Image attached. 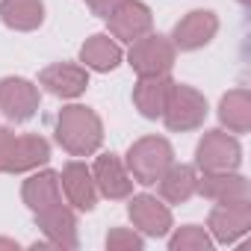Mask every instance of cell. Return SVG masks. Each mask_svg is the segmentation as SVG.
Segmentation results:
<instances>
[{"mask_svg":"<svg viewBox=\"0 0 251 251\" xmlns=\"http://www.w3.org/2000/svg\"><path fill=\"white\" fill-rule=\"evenodd\" d=\"M160 118L166 121V127L172 133L195 130L207 118V98L186 83H172V92L166 98V109Z\"/></svg>","mask_w":251,"mask_h":251,"instance_id":"cell-3","label":"cell"},{"mask_svg":"<svg viewBox=\"0 0 251 251\" xmlns=\"http://www.w3.org/2000/svg\"><path fill=\"white\" fill-rule=\"evenodd\" d=\"M121 3H124V0H86V6H89L92 15H98V18H109Z\"/></svg>","mask_w":251,"mask_h":251,"instance_id":"cell-25","label":"cell"},{"mask_svg":"<svg viewBox=\"0 0 251 251\" xmlns=\"http://www.w3.org/2000/svg\"><path fill=\"white\" fill-rule=\"evenodd\" d=\"M198 192L216 204L245 201L248 198V180L236 172H204V177H198Z\"/></svg>","mask_w":251,"mask_h":251,"instance_id":"cell-16","label":"cell"},{"mask_svg":"<svg viewBox=\"0 0 251 251\" xmlns=\"http://www.w3.org/2000/svg\"><path fill=\"white\" fill-rule=\"evenodd\" d=\"M239 3H242V6H248V3H251V0H239Z\"/></svg>","mask_w":251,"mask_h":251,"instance_id":"cell-28","label":"cell"},{"mask_svg":"<svg viewBox=\"0 0 251 251\" xmlns=\"http://www.w3.org/2000/svg\"><path fill=\"white\" fill-rule=\"evenodd\" d=\"M219 121L227 133H248L251 130V92L233 89L219 100Z\"/></svg>","mask_w":251,"mask_h":251,"instance_id":"cell-21","label":"cell"},{"mask_svg":"<svg viewBox=\"0 0 251 251\" xmlns=\"http://www.w3.org/2000/svg\"><path fill=\"white\" fill-rule=\"evenodd\" d=\"M251 227V204L245 201H225L216 204L207 216V230L213 233V242H236L239 236H245Z\"/></svg>","mask_w":251,"mask_h":251,"instance_id":"cell-6","label":"cell"},{"mask_svg":"<svg viewBox=\"0 0 251 251\" xmlns=\"http://www.w3.org/2000/svg\"><path fill=\"white\" fill-rule=\"evenodd\" d=\"M56 142L71 157L95 154L103 142V124H100L98 112L83 106V103H71V106L59 109V115H56Z\"/></svg>","mask_w":251,"mask_h":251,"instance_id":"cell-1","label":"cell"},{"mask_svg":"<svg viewBox=\"0 0 251 251\" xmlns=\"http://www.w3.org/2000/svg\"><path fill=\"white\" fill-rule=\"evenodd\" d=\"M142 236L133 233L130 227H112L106 233V248L109 251H142Z\"/></svg>","mask_w":251,"mask_h":251,"instance_id":"cell-24","label":"cell"},{"mask_svg":"<svg viewBox=\"0 0 251 251\" xmlns=\"http://www.w3.org/2000/svg\"><path fill=\"white\" fill-rule=\"evenodd\" d=\"M175 56H177V48L172 45V39L160 36V33H148L142 39H136L130 45V68L139 74V77H160V74H169L172 65H175Z\"/></svg>","mask_w":251,"mask_h":251,"instance_id":"cell-4","label":"cell"},{"mask_svg":"<svg viewBox=\"0 0 251 251\" xmlns=\"http://www.w3.org/2000/svg\"><path fill=\"white\" fill-rule=\"evenodd\" d=\"M0 21L9 30L33 33L45 21V3L42 0H0Z\"/></svg>","mask_w":251,"mask_h":251,"instance_id":"cell-20","label":"cell"},{"mask_svg":"<svg viewBox=\"0 0 251 251\" xmlns=\"http://www.w3.org/2000/svg\"><path fill=\"white\" fill-rule=\"evenodd\" d=\"M92 177H95V186L103 198L109 201H121V198H130L133 192V177L127 172L115 154H100L95 160V169H92Z\"/></svg>","mask_w":251,"mask_h":251,"instance_id":"cell-11","label":"cell"},{"mask_svg":"<svg viewBox=\"0 0 251 251\" xmlns=\"http://www.w3.org/2000/svg\"><path fill=\"white\" fill-rule=\"evenodd\" d=\"M219 33V18L216 12L210 9H195L189 15H183L177 24H175V33H172V45L177 50H198L204 45H210Z\"/></svg>","mask_w":251,"mask_h":251,"instance_id":"cell-8","label":"cell"},{"mask_svg":"<svg viewBox=\"0 0 251 251\" xmlns=\"http://www.w3.org/2000/svg\"><path fill=\"white\" fill-rule=\"evenodd\" d=\"M242 163V148L236 136L225 130H207L195 148V166L201 172H236Z\"/></svg>","mask_w":251,"mask_h":251,"instance_id":"cell-5","label":"cell"},{"mask_svg":"<svg viewBox=\"0 0 251 251\" xmlns=\"http://www.w3.org/2000/svg\"><path fill=\"white\" fill-rule=\"evenodd\" d=\"M172 163H175V151L163 136H142L127 151V172L133 183L142 186H154Z\"/></svg>","mask_w":251,"mask_h":251,"instance_id":"cell-2","label":"cell"},{"mask_svg":"<svg viewBox=\"0 0 251 251\" xmlns=\"http://www.w3.org/2000/svg\"><path fill=\"white\" fill-rule=\"evenodd\" d=\"M106 24H109L112 39H121V42L133 45L136 39L151 33L154 18H151V9L142 3V0H124V3L106 18Z\"/></svg>","mask_w":251,"mask_h":251,"instance_id":"cell-10","label":"cell"},{"mask_svg":"<svg viewBox=\"0 0 251 251\" xmlns=\"http://www.w3.org/2000/svg\"><path fill=\"white\" fill-rule=\"evenodd\" d=\"M169 248H172V251H210V248H213V236H210L207 227L183 225L177 233H172Z\"/></svg>","mask_w":251,"mask_h":251,"instance_id":"cell-23","label":"cell"},{"mask_svg":"<svg viewBox=\"0 0 251 251\" xmlns=\"http://www.w3.org/2000/svg\"><path fill=\"white\" fill-rule=\"evenodd\" d=\"M0 248H9V251H18L21 245H18L15 239H0Z\"/></svg>","mask_w":251,"mask_h":251,"instance_id":"cell-27","label":"cell"},{"mask_svg":"<svg viewBox=\"0 0 251 251\" xmlns=\"http://www.w3.org/2000/svg\"><path fill=\"white\" fill-rule=\"evenodd\" d=\"M12 139H15V133L9 127H0V172H6V160H9Z\"/></svg>","mask_w":251,"mask_h":251,"instance_id":"cell-26","label":"cell"},{"mask_svg":"<svg viewBox=\"0 0 251 251\" xmlns=\"http://www.w3.org/2000/svg\"><path fill=\"white\" fill-rule=\"evenodd\" d=\"M0 112L15 124L30 121L39 112V86L24 77H3L0 80Z\"/></svg>","mask_w":251,"mask_h":251,"instance_id":"cell-7","label":"cell"},{"mask_svg":"<svg viewBox=\"0 0 251 251\" xmlns=\"http://www.w3.org/2000/svg\"><path fill=\"white\" fill-rule=\"evenodd\" d=\"M59 183H62V192L68 198V204L74 210H95L98 204V186H95V177H92V169H86V163H68L59 175Z\"/></svg>","mask_w":251,"mask_h":251,"instance_id":"cell-13","label":"cell"},{"mask_svg":"<svg viewBox=\"0 0 251 251\" xmlns=\"http://www.w3.org/2000/svg\"><path fill=\"white\" fill-rule=\"evenodd\" d=\"M39 86H45V92H50L56 98H77L89 89V71L83 65L56 62L39 74Z\"/></svg>","mask_w":251,"mask_h":251,"instance_id":"cell-14","label":"cell"},{"mask_svg":"<svg viewBox=\"0 0 251 251\" xmlns=\"http://www.w3.org/2000/svg\"><path fill=\"white\" fill-rule=\"evenodd\" d=\"M80 62L86 68H92V71H100V74L103 71H112L121 62V48L106 33H98V36L86 39V45L80 48Z\"/></svg>","mask_w":251,"mask_h":251,"instance_id":"cell-22","label":"cell"},{"mask_svg":"<svg viewBox=\"0 0 251 251\" xmlns=\"http://www.w3.org/2000/svg\"><path fill=\"white\" fill-rule=\"evenodd\" d=\"M127 213H130V222L145 233V236H166L172 230V210L157 201L154 195H133L130 204H127Z\"/></svg>","mask_w":251,"mask_h":251,"instance_id":"cell-12","label":"cell"},{"mask_svg":"<svg viewBox=\"0 0 251 251\" xmlns=\"http://www.w3.org/2000/svg\"><path fill=\"white\" fill-rule=\"evenodd\" d=\"M48 160H50V145L45 136H36V133L15 136L12 148H9V160H6V175L33 172V169L45 166Z\"/></svg>","mask_w":251,"mask_h":251,"instance_id":"cell-15","label":"cell"},{"mask_svg":"<svg viewBox=\"0 0 251 251\" xmlns=\"http://www.w3.org/2000/svg\"><path fill=\"white\" fill-rule=\"evenodd\" d=\"M172 77L160 74V77H139V83L133 86V103L145 118H160L166 109V98L172 92Z\"/></svg>","mask_w":251,"mask_h":251,"instance_id":"cell-18","label":"cell"},{"mask_svg":"<svg viewBox=\"0 0 251 251\" xmlns=\"http://www.w3.org/2000/svg\"><path fill=\"white\" fill-rule=\"evenodd\" d=\"M157 183H160V195L169 204H186L198 192V172H195V166L172 163Z\"/></svg>","mask_w":251,"mask_h":251,"instance_id":"cell-19","label":"cell"},{"mask_svg":"<svg viewBox=\"0 0 251 251\" xmlns=\"http://www.w3.org/2000/svg\"><path fill=\"white\" fill-rule=\"evenodd\" d=\"M21 198H24V204H27L33 213H39V210H45V207L59 204V201H62L59 172L45 169V172L30 175V177L24 180V186H21Z\"/></svg>","mask_w":251,"mask_h":251,"instance_id":"cell-17","label":"cell"},{"mask_svg":"<svg viewBox=\"0 0 251 251\" xmlns=\"http://www.w3.org/2000/svg\"><path fill=\"white\" fill-rule=\"evenodd\" d=\"M36 225L42 227V233L48 236L50 248H68L74 251L80 245L77 239V216L71 207H65L62 201L53 204V207H45L36 213Z\"/></svg>","mask_w":251,"mask_h":251,"instance_id":"cell-9","label":"cell"}]
</instances>
